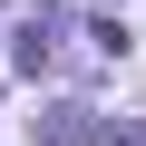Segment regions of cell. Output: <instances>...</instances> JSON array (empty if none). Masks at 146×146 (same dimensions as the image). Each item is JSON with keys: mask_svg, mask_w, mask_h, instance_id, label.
Returning a JSON list of instances; mask_svg holds the SVG:
<instances>
[{"mask_svg": "<svg viewBox=\"0 0 146 146\" xmlns=\"http://www.w3.org/2000/svg\"><path fill=\"white\" fill-rule=\"evenodd\" d=\"M39 136H49V146H78V136H88V107H49Z\"/></svg>", "mask_w": 146, "mask_h": 146, "instance_id": "cell-1", "label": "cell"}, {"mask_svg": "<svg viewBox=\"0 0 146 146\" xmlns=\"http://www.w3.org/2000/svg\"><path fill=\"white\" fill-rule=\"evenodd\" d=\"M49 58H58V39H39V29H20V78H49Z\"/></svg>", "mask_w": 146, "mask_h": 146, "instance_id": "cell-2", "label": "cell"}, {"mask_svg": "<svg viewBox=\"0 0 146 146\" xmlns=\"http://www.w3.org/2000/svg\"><path fill=\"white\" fill-rule=\"evenodd\" d=\"M107 146H146V117H117V127H107Z\"/></svg>", "mask_w": 146, "mask_h": 146, "instance_id": "cell-3", "label": "cell"}]
</instances>
